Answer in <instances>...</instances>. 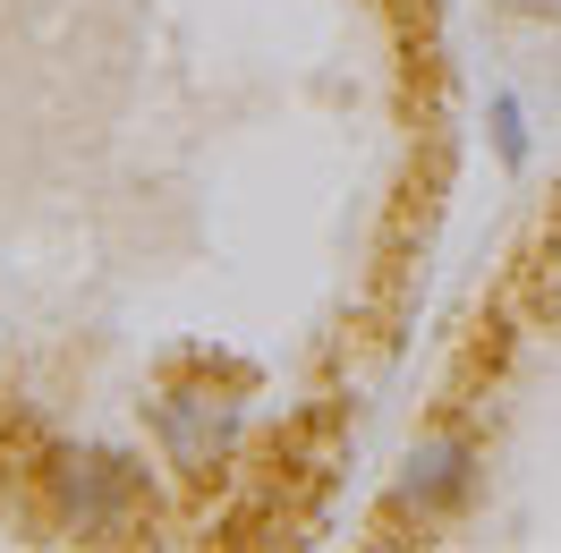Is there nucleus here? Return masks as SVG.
Listing matches in <instances>:
<instances>
[{"mask_svg": "<svg viewBox=\"0 0 561 553\" xmlns=\"http://www.w3.org/2000/svg\"><path fill=\"white\" fill-rule=\"evenodd\" d=\"M43 494H51V519L77 528V537H128L145 519L137 460L94 451V443H51L43 451Z\"/></svg>", "mask_w": 561, "mask_h": 553, "instance_id": "nucleus-1", "label": "nucleus"}, {"mask_svg": "<svg viewBox=\"0 0 561 553\" xmlns=\"http://www.w3.org/2000/svg\"><path fill=\"white\" fill-rule=\"evenodd\" d=\"M239 426H247V400L221 392V383H171V392L153 400V443H162V460L187 469V477L221 469V460L239 451Z\"/></svg>", "mask_w": 561, "mask_h": 553, "instance_id": "nucleus-2", "label": "nucleus"}, {"mask_svg": "<svg viewBox=\"0 0 561 553\" xmlns=\"http://www.w3.org/2000/svg\"><path fill=\"white\" fill-rule=\"evenodd\" d=\"M477 494V443L468 435H425L409 443L400 477H391V511L400 519H451Z\"/></svg>", "mask_w": 561, "mask_h": 553, "instance_id": "nucleus-3", "label": "nucleus"}, {"mask_svg": "<svg viewBox=\"0 0 561 553\" xmlns=\"http://www.w3.org/2000/svg\"><path fill=\"white\" fill-rule=\"evenodd\" d=\"M485 128H493L502 171H527V111H519V94H493V103H485Z\"/></svg>", "mask_w": 561, "mask_h": 553, "instance_id": "nucleus-4", "label": "nucleus"}, {"mask_svg": "<svg viewBox=\"0 0 561 553\" xmlns=\"http://www.w3.org/2000/svg\"><path fill=\"white\" fill-rule=\"evenodd\" d=\"M502 9H519V18H561V0H502Z\"/></svg>", "mask_w": 561, "mask_h": 553, "instance_id": "nucleus-5", "label": "nucleus"}]
</instances>
